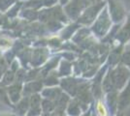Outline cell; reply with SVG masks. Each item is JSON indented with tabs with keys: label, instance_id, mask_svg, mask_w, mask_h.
<instances>
[{
	"label": "cell",
	"instance_id": "obj_1",
	"mask_svg": "<svg viewBox=\"0 0 130 116\" xmlns=\"http://www.w3.org/2000/svg\"><path fill=\"white\" fill-rule=\"evenodd\" d=\"M96 110H97V113L99 114V116H107V110H106L104 105L102 104V102H100V101L97 103Z\"/></svg>",
	"mask_w": 130,
	"mask_h": 116
}]
</instances>
